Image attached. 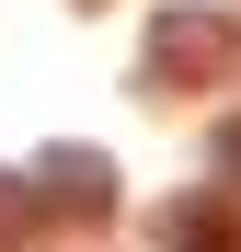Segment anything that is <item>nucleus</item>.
<instances>
[{
	"mask_svg": "<svg viewBox=\"0 0 241 252\" xmlns=\"http://www.w3.org/2000/svg\"><path fill=\"white\" fill-rule=\"evenodd\" d=\"M207 149H218V184H241V115L218 126V138H207Z\"/></svg>",
	"mask_w": 241,
	"mask_h": 252,
	"instance_id": "20e7f679",
	"label": "nucleus"
},
{
	"mask_svg": "<svg viewBox=\"0 0 241 252\" xmlns=\"http://www.w3.org/2000/svg\"><path fill=\"white\" fill-rule=\"evenodd\" d=\"M161 241H172V252H230L241 218H230L218 195H184V206H161Z\"/></svg>",
	"mask_w": 241,
	"mask_h": 252,
	"instance_id": "7ed1b4c3",
	"label": "nucleus"
},
{
	"mask_svg": "<svg viewBox=\"0 0 241 252\" xmlns=\"http://www.w3.org/2000/svg\"><path fill=\"white\" fill-rule=\"evenodd\" d=\"M230 58V12H195V0H172V12H149V69L161 80H195Z\"/></svg>",
	"mask_w": 241,
	"mask_h": 252,
	"instance_id": "f257e3e1",
	"label": "nucleus"
},
{
	"mask_svg": "<svg viewBox=\"0 0 241 252\" xmlns=\"http://www.w3.org/2000/svg\"><path fill=\"white\" fill-rule=\"evenodd\" d=\"M34 195H58V206H103L115 172H103L92 149H46V160H34Z\"/></svg>",
	"mask_w": 241,
	"mask_h": 252,
	"instance_id": "f03ea898",
	"label": "nucleus"
}]
</instances>
